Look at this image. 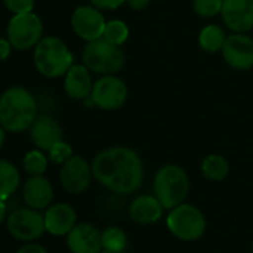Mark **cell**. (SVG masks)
Wrapping results in <instances>:
<instances>
[{
  "label": "cell",
  "mask_w": 253,
  "mask_h": 253,
  "mask_svg": "<svg viewBox=\"0 0 253 253\" xmlns=\"http://www.w3.org/2000/svg\"><path fill=\"white\" fill-rule=\"evenodd\" d=\"M91 169L94 177L116 194H131L143 182V164L139 154L125 146L101 151L95 155Z\"/></svg>",
  "instance_id": "1"
},
{
  "label": "cell",
  "mask_w": 253,
  "mask_h": 253,
  "mask_svg": "<svg viewBox=\"0 0 253 253\" xmlns=\"http://www.w3.org/2000/svg\"><path fill=\"white\" fill-rule=\"evenodd\" d=\"M36 113V100L23 86H12L0 97V125L9 133H21L30 128Z\"/></svg>",
  "instance_id": "2"
},
{
  "label": "cell",
  "mask_w": 253,
  "mask_h": 253,
  "mask_svg": "<svg viewBox=\"0 0 253 253\" xmlns=\"http://www.w3.org/2000/svg\"><path fill=\"white\" fill-rule=\"evenodd\" d=\"M35 66L46 78H60L73 66V55L58 38H43L35 48Z\"/></svg>",
  "instance_id": "3"
},
{
  "label": "cell",
  "mask_w": 253,
  "mask_h": 253,
  "mask_svg": "<svg viewBox=\"0 0 253 253\" xmlns=\"http://www.w3.org/2000/svg\"><path fill=\"white\" fill-rule=\"evenodd\" d=\"M154 192L164 209L182 204L189 192V179L183 169L174 164L161 167L154 179Z\"/></svg>",
  "instance_id": "4"
},
{
  "label": "cell",
  "mask_w": 253,
  "mask_h": 253,
  "mask_svg": "<svg viewBox=\"0 0 253 253\" xmlns=\"http://www.w3.org/2000/svg\"><path fill=\"white\" fill-rule=\"evenodd\" d=\"M82 60L84 64L89 69V72L112 75L124 66L125 55L119 46L100 38L85 45Z\"/></svg>",
  "instance_id": "5"
},
{
  "label": "cell",
  "mask_w": 253,
  "mask_h": 253,
  "mask_svg": "<svg viewBox=\"0 0 253 253\" xmlns=\"http://www.w3.org/2000/svg\"><path fill=\"white\" fill-rule=\"evenodd\" d=\"M167 226L177 238L194 241L203 237L206 231V217L197 207L182 203L169 213Z\"/></svg>",
  "instance_id": "6"
},
{
  "label": "cell",
  "mask_w": 253,
  "mask_h": 253,
  "mask_svg": "<svg viewBox=\"0 0 253 253\" xmlns=\"http://www.w3.org/2000/svg\"><path fill=\"white\" fill-rule=\"evenodd\" d=\"M42 32L43 26L36 14H15L8 26V41L17 49L26 51L41 42Z\"/></svg>",
  "instance_id": "7"
},
{
  "label": "cell",
  "mask_w": 253,
  "mask_h": 253,
  "mask_svg": "<svg viewBox=\"0 0 253 253\" xmlns=\"http://www.w3.org/2000/svg\"><path fill=\"white\" fill-rule=\"evenodd\" d=\"M8 231L12 234V237L24 241L36 240L39 238L45 231V216H42L39 211L30 209H18L12 211L8 217Z\"/></svg>",
  "instance_id": "8"
},
{
  "label": "cell",
  "mask_w": 253,
  "mask_h": 253,
  "mask_svg": "<svg viewBox=\"0 0 253 253\" xmlns=\"http://www.w3.org/2000/svg\"><path fill=\"white\" fill-rule=\"evenodd\" d=\"M126 94V86L119 78L104 75L92 85L91 100L103 110H115L125 103Z\"/></svg>",
  "instance_id": "9"
},
{
  "label": "cell",
  "mask_w": 253,
  "mask_h": 253,
  "mask_svg": "<svg viewBox=\"0 0 253 253\" xmlns=\"http://www.w3.org/2000/svg\"><path fill=\"white\" fill-rule=\"evenodd\" d=\"M72 27L81 39L92 42L103 38L106 20L95 6H79L72 15Z\"/></svg>",
  "instance_id": "10"
},
{
  "label": "cell",
  "mask_w": 253,
  "mask_h": 253,
  "mask_svg": "<svg viewBox=\"0 0 253 253\" xmlns=\"http://www.w3.org/2000/svg\"><path fill=\"white\" fill-rule=\"evenodd\" d=\"M222 54L231 67L247 70L253 67V39L243 33H234L226 38Z\"/></svg>",
  "instance_id": "11"
},
{
  "label": "cell",
  "mask_w": 253,
  "mask_h": 253,
  "mask_svg": "<svg viewBox=\"0 0 253 253\" xmlns=\"http://www.w3.org/2000/svg\"><path fill=\"white\" fill-rule=\"evenodd\" d=\"M92 169L82 157H72L69 158L60 171V180L63 188L70 194H81L84 192L92 179Z\"/></svg>",
  "instance_id": "12"
},
{
  "label": "cell",
  "mask_w": 253,
  "mask_h": 253,
  "mask_svg": "<svg viewBox=\"0 0 253 253\" xmlns=\"http://www.w3.org/2000/svg\"><path fill=\"white\" fill-rule=\"evenodd\" d=\"M222 20L234 33H244L253 27V0H223Z\"/></svg>",
  "instance_id": "13"
},
{
  "label": "cell",
  "mask_w": 253,
  "mask_h": 253,
  "mask_svg": "<svg viewBox=\"0 0 253 253\" xmlns=\"http://www.w3.org/2000/svg\"><path fill=\"white\" fill-rule=\"evenodd\" d=\"M67 246L72 253H100L101 232L91 223L75 225L67 234Z\"/></svg>",
  "instance_id": "14"
},
{
  "label": "cell",
  "mask_w": 253,
  "mask_h": 253,
  "mask_svg": "<svg viewBox=\"0 0 253 253\" xmlns=\"http://www.w3.org/2000/svg\"><path fill=\"white\" fill-rule=\"evenodd\" d=\"M30 137L39 149L49 151L57 142L63 139L61 126L54 118L48 115L38 116L30 126Z\"/></svg>",
  "instance_id": "15"
},
{
  "label": "cell",
  "mask_w": 253,
  "mask_h": 253,
  "mask_svg": "<svg viewBox=\"0 0 253 253\" xmlns=\"http://www.w3.org/2000/svg\"><path fill=\"white\" fill-rule=\"evenodd\" d=\"M92 79L89 69L85 64H73L64 79V89L67 95L73 100H84L92 91Z\"/></svg>",
  "instance_id": "16"
},
{
  "label": "cell",
  "mask_w": 253,
  "mask_h": 253,
  "mask_svg": "<svg viewBox=\"0 0 253 253\" xmlns=\"http://www.w3.org/2000/svg\"><path fill=\"white\" fill-rule=\"evenodd\" d=\"M76 225V213L69 204H55L45 213L46 231L52 235H66Z\"/></svg>",
  "instance_id": "17"
},
{
  "label": "cell",
  "mask_w": 253,
  "mask_h": 253,
  "mask_svg": "<svg viewBox=\"0 0 253 253\" xmlns=\"http://www.w3.org/2000/svg\"><path fill=\"white\" fill-rule=\"evenodd\" d=\"M26 203L32 209H45L49 206L54 197V189L52 185L48 179L43 176H33L27 180L24 191H23Z\"/></svg>",
  "instance_id": "18"
},
{
  "label": "cell",
  "mask_w": 253,
  "mask_h": 253,
  "mask_svg": "<svg viewBox=\"0 0 253 253\" xmlns=\"http://www.w3.org/2000/svg\"><path fill=\"white\" fill-rule=\"evenodd\" d=\"M163 204L157 197L140 195L130 206V217L139 225H149L163 216Z\"/></svg>",
  "instance_id": "19"
},
{
  "label": "cell",
  "mask_w": 253,
  "mask_h": 253,
  "mask_svg": "<svg viewBox=\"0 0 253 253\" xmlns=\"http://www.w3.org/2000/svg\"><path fill=\"white\" fill-rule=\"evenodd\" d=\"M20 171L18 169L5 160H0V200L9 198L20 186Z\"/></svg>",
  "instance_id": "20"
},
{
  "label": "cell",
  "mask_w": 253,
  "mask_h": 253,
  "mask_svg": "<svg viewBox=\"0 0 253 253\" xmlns=\"http://www.w3.org/2000/svg\"><path fill=\"white\" fill-rule=\"evenodd\" d=\"M225 41H226V35H225L223 29L219 26H214V24L204 27L200 33V38H198L200 46L207 52L222 51Z\"/></svg>",
  "instance_id": "21"
},
{
  "label": "cell",
  "mask_w": 253,
  "mask_h": 253,
  "mask_svg": "<svg viewBox=\"0 0 253 253\" xmlns=\"http://www.w3.org/2000/svg\"><path fill=\"white\" fill-rule=\"evenodd\" d=\"M201 171L209 180H222L229 173V164L222 155H209L201 163Z\"/></svg>",
  "instance_id": "22"
},
{
  "label": "cell",
  "mask_w": 253,
  "mask_h": 253,
  "mask_svg": "<svg viewBox=\"0 0 253 253\" xmlns=\"http://www.w3.org/2000/svg\"><path fill=\"white\" fill-rule=\"evenodd\" d=\"M101 246L103 250L121 253L126 247V235L118 226H109L101 232Z\"/></svg>",
  "instance_id": "23"
},
{
  "label": "cell",
  "mask_w": 253,
  "mask_h": 253,
  "mask_svg": "<svg viewBox=\"0 0 253 253\" xmlns=\"http://www.w3.org/2000/svg\"><path fill=\"white\" fill-rule=\"evenodd\" d=\"M103 39H106L107 42H110L116 46H121L122 43H125L126 39H128V27H126V24L121 20L109 21V23H106Z\"/></svg>",
  "instance_id": "24"
},
{
  "label": "cell",
  "mask_w": 253,
  "mask_h": 253,
  "mask_svg": "<svg viewBox=\"0 0 253 253\" xmlns=\"http://www.w3.org/2000/svg\"><path fill=\"white\" fill-rule=\"evenodd\" d=\"M48 160L41 151H32L24 157V169L32 176H42L46 170Z\"/></svg>",
  "instance_id": "25"
},
{
  "label": "cell",
  "mask_w": 253,
  "mask_h": 253,
  "mask_svg": "<svg viewBox=\"0 0 253 253\" xmlns=\"http://www.w3.org/2000/svg\"><path fill=\"white\" fill-rule=\"evenodd\" d=\"M223 0H194L192 6L197 15L204 18H211L222 11Z\"/></svg>",
  "instance_id": "26"
},
{
  "label": "cell",
  "mask_w": 253,
  "mask_h": 253,
  "mask_svg": "<svg viewBox=\"0 0 253 253\" xmlns=\"http://www.w3.org/2000/svg\"><path fill=\"white\" fill-rule=\"evenodd\" d=\"M48 154H49V160L52 163H55V164H64L69 158L73 157V151H72L70 145L66 143V142H63V140L57 142L48 151Z\"/></svg>",
  "instance_id": "27"
},
{
  "label": "cell",
  "mask_w": 253,
  "mask_h": 253,
  "mask_svg": "<svg viewBox=\"0 0 253 253\" xmlns=\"http://www.w3.org/2000/svg\"><path fill=\"white\" fill-rule=\"evenodd\" d=\"M5 6L14 14H27L35 8V0H3Z\"/></svg>",
  "instance_id": "28"
},
{
  "label": "cell",
  "mask_w": 253,
  "mask_h": 253,
  "mask_svg": "<svg viewBox=\"0 0 253 253\" xmlns=\"http://www.w3.org/2000/svg\"><path fill=\"white\" fill-rule=\"evenodd\" d=\"M126 0H91L92 6H95L97 9H118L119 6H122Z\"/></svg>",
  "instance_id": "29"
},
{
  "label": "cell",
  "mask_w": 253,
  "mask_h": 253,
  "mask_svg": "<svg viewBox=\"0 0 253 253\" xmlns=\"http://www.w3.org/2000/svg\"><path fill=\"white\" fill-rule=\"evenodd\" d=\"M11 42L6 39H0V61H5L11 55Z\"/></svg>",
  "instance_id": "30"
},
{
  "label": "cell",
  "mask_w": 253,
  "mask_h": 253,
  "mask_svg": "<svg viewBox=\"0 0 253 253\" xmlns=\"http://www.w3.org/2000/svg\"><path fill=\"white\" fill-rule=\"evenodd\" d=\"M17 253H48V252L39 244H27V246L21 247Z\"/></svg>",
  "instance_id": "31"
},
{
  "label": "cell",
  "mask_w": 253,
  "mask_h": 253,
  "mask_svg": "<svg viewBox=\"0 0 253 253\" xmlns=\"http://www.w3.org/2000/svg\"><path fill=\"white\" fill-rule=\"evenodd\" d=\"M149 2H151V0H126L125 3L134 11H142L149 5Z\"/></svg>",
  "instance_id": "32"
},
{
  "label": "cell",
  "mask_w": 253,
  "mask_h": 253,
  "mask_svg": "<svg viewBox=\"0 0 253 253\" xmlns=\"http://www.w3.org/2000/svg\"><path fill=\"white\" fill-rule=\"evenodd\" d=\"M6 217V206L3 203V200H0V223H2Z\"/></svg>",
  "instance_id": "33"
},
{
  "label": "cell",
  "mask_w": 253,
  "mask_h": 253,
  "mask_svg": "<svg viewBox=\"0 0 253 253\" xmlns=\"http://www.w3.org/2000/svg\"><path fill=\"white\" fill-rule=\"evenodd\" d=\"M3 142H5V128L0 125V148H2Z\"/></svg>",
  "instance_id": "34"
},
{
  "label": "cell",
  "mask_w": 253,
  "mask_h": 253,
  "mask_svg": "<svg viewBox=\"0 0 253 253\" xmlns=\"http://www.w3.org/2000/svg\"><path fill=\"white\" fill-rule=\"evenodd\" d=\"M100 253H113V252H107V250H103V252H100Z\"/></svg>",
  "instance_id": "35"
},
{
  "label": "cell",
  "mask_w": 253,
  "mask_h": 253,
  "mask_svg": "<svg viewBox=\"0 0 253 253\" xmlns=\"http://www.w3.org/2000/svg\"><path fill=\"white\" fill-rule=\"evenodd\" d=\"M252 253H253V244H252Z\"/></svg>",
  "instance_id": "36"
}]
</instances>
